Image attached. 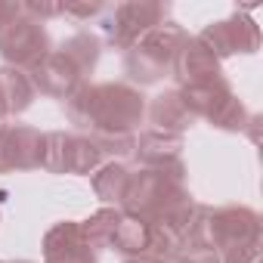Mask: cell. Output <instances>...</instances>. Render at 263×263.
<instances>
[{
  "label": "cell",
  "instance_id": "obj_1",
  "mask_svg": "<svg viewBox=\"0 0 263 263\" xmlns=\"http://www.w3.org/2000/svg\"><path fill=\"white\" fill-rule=\"evenodd\" d=\"M146 96L140 87L108 81V84H81L65 99V115L71 124L90 134H137L146 118Z\"/></svg>",
  "mask_w": 263,
  "mask_h": 263
},
{
  "label": "cell",
  "instance_id": "obj_2",
  "mask_svg": "<svg viewBox=\"0 0 263 263\" xmlns=\"http://www.w3.org/2000/svg\"><path fill=\"white\" fill-rule=\"evenodd\" d=\"M214 248L220 263H257L260 257V214L245 204H223V208H198L186 241Z\"/></svg>",
  "mask_w": 263,
  "mask_h": 263
},
{
  "label": "cell",
  "instance_id": "obj_3",
  "mask_svg": "<svg viewBox=\"0 0 263 263\" xmlns=\"http://www.w3.org/2000/svg\"><path fill=\"white\" fill-rule=\"evenodd\" d=\"M186 37H189V31L183 25H177V22H161L158 28L143 34L124 53L127 78L134 84H140V87H149V84H158L161 78H167L180 47L186 44Z\"/></svg>",
  "mask_w": 263,
  "mask_h": 263
},
{
  "label": "cell",
  "instance_id": "obj_4",
  "mask_svg": "<svg viewBox=\"0 0 263 263\" xmlns=\"http://www.w3.org/2000/svg\"><path fill=\"white\" fill-rule=\"evenodd\" d=\"M192 192L186 189V177L180 174H167V171H152V167H140L137 174H130L121 211L130 217H140L146 223L161 220L171 208H177L180 201H186Z\"/></svg>",
  "mask_w": 263,
  "mask_h": 263
},
{
  "label": "cell",
  "instance_id": "obj_5",
  "mask_svg": "<svg viewBox=\"0 0 263 263\" xmlns=\"http://www.w3.org/2000/svg\"><path fill=\"white\" fill-rule=\"evenodd\" d=\"M161 22H167V4H161V0H124V4L108 10L102 28H105V41L115 50L127 53L143 34H149Z\"/></svg>",
  "mask_w": 263,
  "mask_h": 263
},
{
  "label": "cell",
  "instance_id": "obj_6",
  "mask_svg": "<svg viewBox=\"0 0 263 263\" xmlns=\"http://www.w3.org/2000/svg\"><path fill=\"white\" fill-rule=\"evenodd\" d=\"M50 50H53V44H50L44 22H37L25 13L16 22H10L7 28H0V59H4V65L31 71Z\"/></svg>",
  "mask_w": 263,
  "mask_h": 263
},
{
  "label": "cell",
  "instance_id": "obj_7",
  "mask_svg": "<svg viewBox=\"0 0 263 263\" xmlns=\"http://www.w3.org/2000/svg\"><path fill=\"white\" fill-rule=\"evenodd\" d=\"M220 62L235 56V53H257L260 50V28L248 13H232L229 19L204 25L201 34H195Z\"/></svg>",
  "mask_w": 263,
  "mask_h": 263
},
{
  "label": "cell",
  "instance_id": "obj_8",
  "mask_svg": "<svg viewBox=\"0 0 263 263\" xmlns=\"http://www.w3.org/2000/svg\"><path fill=\"white\" fill-rule=\"evenodd\" d=\"M44 134L28 124H0V174L41 171Z\"/></svg>",
  "mask_w": 263,
  "mask_h": 263
},
{
  "label": "cell",
  "instance_id": "obj_9",
  "mask_svg": "<svg viewBox=\"0 0 263 263\" xmlns=\"http://www.w3.org/2000/svg\"><path fill=\"white\" fill-rule=\"evenodd\" d=\"M183 137L180 134H164V130H143L134 146V158L140 161V167H152V171H167V174H180L186 177V164H183Z\"/></svg>",
  "mask_w": 263,
  "mask_h": 263
},
{
  "label": "cell",
  "instance_id": "obj_10",
  "mask_svg": "<svg viewBox=\"0 0 263 263\" xmlns=\"http://www.w3.org/2000/svg\"><path fill=\"white\" fill-rule=\"evenodd\" d=\"M171 74H174V81H177V90L195 87V84H208V81H217V78H226L220 59H217L198 37H192V34H189L186 44L180 47Z\"/></svg>",
  "mask_w": 263,
  "mask_h": 263
},
{
  "label": "cell",
  "instance_id": "obj_11",
  "mask_svg": "<svg viewBox=\"0 0 263 263\" xmlns=\"http://www.w3.org/2000/svg\"><path fill=\"white\" fill-rule=\"evenodd\" d=\"M44 263H99V257L84 241L78 220H59L44 232Z\"/></svg>",
  "mask_w": 263,
  "mask_h": 263
},
{
  "label": "cell",
  "instance_id": "obj_12",
  "mask_svg": "<svg viewBox=\"0 0 263 263\" xmlns=\"http://www.w3.org/2000/svg\"><path fill=\"white\" fill-rule=\"evenodd\" d=\"M28 74H31V84H34L37 93L53 96V99H62V102L84 84V74H81L59 50H50Z\"/></svg>",
  "mask_w": 263,
  "mask_h": 263
},
{
  "label": "cell",
  "instance_id": "obj_13",
  "mask_svg": "<svg viewBox=\"0 0 263 263\" xmlns=\"http://www.w3.org/2000/svg\"><path fill=\"white\" fill-rule=\"evenodd\" d=\"M146 115H149V121L155 124V130H164V134H180V137L195 124V118H192V111L186 108L180 90H164V93H158V96L146 105Z\"/></svg>",
  "mask_w": 263,
  "mask_h": 263
},
{
  "label": "cell",
  "instance_id": "obj_14",
  "mask_svg": "<svg viewBox=\"0 0 263 263\" xmlns=\"http://www.w3.org/2000/svg\"><path fill=\"white\" fill-rule=\"evenodd\" d=\"M180 96H183V102H186V108L192 111V118L198 121V118H204V121H211L214 118V111L232 96V87H229V81L226 78H217V81H208V84H195V87H183L180 90Z\"/></svg>",
  "mask_w": 263,
  "mask_h": 263
},
{
  "label": "cell",
  "instance_id": "obj_15",
  "mask_svg": "<svg viewBox=\"0 0 263 263\" xmlns=\"http://www.w3.org/2000/svg\"><path fill=\"white\" fill-rule=\"evenodd\" d=\"M0 96H4V105H7V115H22L31 108L37 90L31 84V74L22 71V68H13V65H4L0 68Z\"/></svg>",
  "mask_w": 263,
  "mask_h": 263
},
{
  "label": "cell",
  "instance_id": "obj_16",
  "mask_svg": "<svg viewBox=\"0 0 263 263\" xmlns=\"http://www.w3.org/2000/svg\"><path fill=\"white\" fill-rule=\"evenodd\" d=\"M130 171L124 161H105L93 171V192L99 201H105V208H121L127 183H130Z\"/></svg>",
  "mask_w": 263,
  "mask_h": 263
},
{
  "label": "cell",
  "instance_id": "obj_17",
  "mask_svg": "<svg viewBox=\"0 0 263 263\" xmlns=\"http://www.w3.org/2000/svg\"><path fill=\"white\" fill-rule=\"evenodd\" d=\"M124 214V211H121ZM149 241H152V223L124 214L115 235H111V248L121 251L124 257H146L149 254Z\"/></svg>",
  "mask_w": 263,
  "mask_h": 263
},
{
  "label": "cell",
  "instance_id": "obj_18",
  "mask_svg": "<svg viewBox=\"0 0 263 263\" xmlns=\"http://www.w3.org/2000/svg\"><path fill=\"white\" fill-rule=\"evenodd\" d=\"M59 53L87 78V74H93V68H96V62H99L102 41H99L96 34H90V31H78V34H71L68 41L59 44Z\"/></svg>",
  "mask_w": 263,
  "mask_h": 263
},
{
  "label": "cell",
  "instance_id": "obj_19",
  "mask_svg": "<svg viewBox=\"0 0 263 263\" xmlns=\"http://www.w3.org/2000/svg\"><path fill=\"white\" fill-rule=\"evenodd\" d=\"M121 208H99L93 211L84 223H81V235L84 241L93 248V251H102V248H111V235L121 223Z\"/></svg>",
  "mask_w": 263,
  "mask_h": 263
},
{
  "label": "cell",
  "instance_id": "obj_20",
  "mask_svg": "<svg viewBox=\"0 0 263 263\" xmlns=\"http://www.w3.org/2000/svg\"><path fill=\"white\" fill-rule=\"evenodd\" d=\"M68 158H71V134H65V130H50V134H44L41 171L68 174Z\"/></svg>",
  "mask_w": 263,
  "mask_h": 263
},
{
  "label": "cell",
  "instance_id": "obj_21",
  "mask_svg": "<svg viewBox=\"0 0 263 263\" xmlns=\"http://www.w3.org/2000/svg\"><path fill=\"white\" fill-rule=\"evenodd\" d=\"M99 164H105V155L93 143L90 134H71V158H68V174L90 177Z\"/></svg>",
  "mask_w": 263,
  "mask_h": 263
},
{
  "label": "cell",
  "instance_id": "obj_22",
  "mask_svg": "<svg viewBox=\"0 0 263 263\" xmlns=\"http://www.w3.org/2000/svg\"><path fill=\"white\" fill-rule=\"evenodd\" d=\"M248 118H251V111L245 108V102L232 93L217 111H214V118L208 121L211 127H217V130H226V134H245V127H248Z\"/></svg>",
  "mask_w": 263,
  "mask_h": 263
},
{
  "label": "cell",
  "instance_id": "obj_23",
  "mask_svg": "<svg viewBox=\"0 0 263 263\" xmlns=\"http://www.w3.org/2000/svg\"><path fill=\"white\" fill-rule=\"evenodd\" d=\"M90 137L105 158L111 155V161H118L124 155H134V146H137V134H90Z\"/></svg>",
  "mask_w": 263,
  "mask_h": 263
},
{
  "label": "cell",
  "instance_id": "obj_24",
  "mask_svg": "<svg viewBox=\"0 0 263 263\" xmlns=\"http://www.w3.org/2000/svg\"><path fill=\"white\" fill-rule=\"evenodd\" d=\"M171 263H220V254L214 248H201V245H183Z\"/></svg>",
  "mask_w": 263,
  "mask_h": 263
},
{
  "label": "cell",
  "instance_id": "obj_25",
  "mask_svg": "<svg viewBox=\"0 0 263 263\" xmlns=\"http://www.w3.org/2000/svg\"><path fill=\"white\" fill-rule=\"evenodd\" d=\"M62 10H65V4H50V0H41V4H37V0H25V4H22V13L31 16V19H37V22L62 16Z\"/></svg>",
  "mask_w": 263,
  "mask_h": 263
},
{
  "label": "cell",
  "instance_id": "obj_26",
  "mask_svg": "<svg viewBox=\"0 0 263 263\" xmlns=\"http://www.w3.org/2000/svg\"><path fill=\"white\" fill-rule=\"evenodd\" d=\"M102 10H105L102 4H65L62 16H71V19H93V16H99Z\"/></svg>",
  "mask_w": 263,
  "mask_h": 263
},
{
  "label": "cell",
  "instance_id": "obj_27",
  "mask_svg": "<svg viewBox=\"0 0 263 263\" xmlns=\"http://www.w3.org/2000/svg\"><path fill=\"white\" fill-rule=\"evenodd\" d=\"M22 16V0H0V28H7Z\"/></svg>",
  "mask_w": 263,
  "mask_h": 263
},
{
  "label": "cell",
  "instance_id": "obj_28",
  "mask_svg": "<svg viewBox=\"0 0 263 263\" xmlns=\"http://www.w3.org/2000/svg\"><path fill=\"white\" fill-rule=\"evenodd\" d=\"M124 263H167V260H155V257H124Z\"/></svg>",
  "mask_w": 263,
  "mask_h": 263
},
{
  "label": "cell",
  "instance_id": "obj_29",
  "mask_svg": "<svg viewBox=\"0 0 263 263\" xmlns=\"http://www.w3.org/2000/svg\"><path fill=\"white\" fill-rule=\"evenodd\" d=\"M7 118V105H4V96H0V121Z\"/></svg>",
  "mask_w": 263,
  "mask_h": 263
},
{
  "label": "cell",
  "instance_id": "obj_30",
  "mask_svg": "<svg viewBox=\"0 0 263 263\" xmlns=\"http://www.w3.org/2000/svg\"><path fill=\"white\" fill-rule=\"evenodd\" d=\"M13 263H34V260H13Z\"/></svg>",
  "mask_w": 263,
  "mask_h": 263
},
{
  "label": "cell",
  "instance_id": "obj_31",
  "mask_svg": "<svg viewBox=\"0 0 263 263\" xmlns=\"http://www.w3.org/2000/svg\"><path fill=\"white\" fill-rule=\"evenodd\" d=\"M0 263H4V260H0Z\"/></svg>",
  "mask_w": 263,
  "mask_h": 263
}]
</instances>
